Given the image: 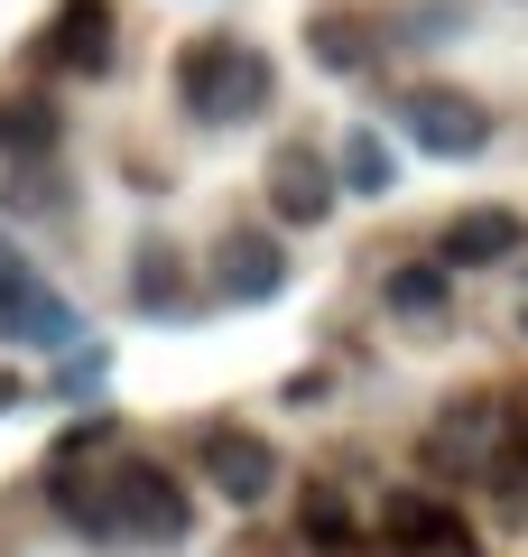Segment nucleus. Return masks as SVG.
<instances>
[{
  "mask_svg": "<svg viewBox=\"0 0 528 557\" xmlns=\"http://www.w3.org/2000/svg\"><path fill=\"white\" fill-rule=\"evenodd\" d=\"M176 102L196 121H251L269 102V57L241 38H186L176 57Z\"/></svg>",
  "mask_w": 528,
  "mask_h": 557,
  "instance_id": "nucleus-1",
  "label": "nucleus"
},
{
  "mask_svg": "<svg viewBox=\"0 0 528 557\" xmlns=\"http://www.w3.org/2000/svg\"><path fill=\"white\" fill-rule=\"evenodd\" d=\"M0 335L28 344V354H65V344L84 335L75 307L38 278V260H28V251H0Z\"/></svg>",
  "mask_w": 528,
  "mask_h": 557,
  "instance_id": "nucleus-2",
  "label": "nucleus"
},
{
  "mask_svg": "<svg viewBox=\"0 0 528 557\" xmlns=\"http://www.w3.org/2000/svg\"><path fill=\"white\" fill-rule=\"evenodd\" d=\"M47 502H56V520H75L84 539H130V456H112V465L65 456L56 474H47Z\"/></svg>",
  "mask_w": 528,
  "mask_h": 557,
  "instance_id": "nucleus-3",
  "label": "nucleus"
},
{
  "mask_svg": "<svg viewBox=\"0 0 528 557\" xmlns=\"http://www.w3.org/2000/svg\"><path fill=\"white\" fill-rule=\"evenodd\" d=\"M501 456H510V409L501 399H454V409L427 428V465L436 474H491Z\"/></svg>",
  "mask_w": 528,
  "mask_h": 557,
  "instance_id": "nucleus-4",
  "label": "nucleus"
},
{
  "mask_svg": "<svg viewBox=\"0 0 528 557\" xmlns=\"http://www.w3.org/2000/svg\"><path fill=\"white\" fill-rule=\"evenodd\" d=\"M399 121H408V139L436 149V159H473V149L491 139V112L473 94H445V84H417V94L399 102Z\"/></svg>",
  "mask_w": 528,
  "mask_h": 557,
  "instance_id": "nucleus-5",
  "label": "nucleus"
},
{
  "mask_svg": "<svg viewBox=\"0 0 528 557\" xmlns=\"http://www.w3.org/2000/svg\"><path fill=\"white\" fill-rule=\"evenodd\" d=\"M196 456H204V474H214L223 502H260V493H269V474H278L269 437H251V428H204Z\"/></svg>",
  "mask_w": 528,
  "mask_h": 557,
  "instance_id": "nucleus-6",
  "label": "nucleus"
},
{
  "mask_svg": "<svg viewBox=\"0 0 528 557\" xmlns=\"http://www.w3.org/2000/svg\"><path fill=\"white\" fill-rule=\"evenodd\" d=\"M47 65H65V75H102L112 65V0H65L56 20H47Z\"/></svg>",
  "mask_w": 528,
  "mask_h": 557,
  "instance_id": "nucleus-7",
  "label": "nucleus"
},
{
  "mask_svg": "<svg viewBox=\"0 0 528 557\" xmlns=\"http://www.w3.org/2000/svg\"><path fill=\"white\" fill-rule=\"evenodd\" d=\"M519 251V214L510 205H464V214L436 233V260L445 270H491V260H510Z\"/></svg>",
  "mask_w": 528,
  "mask_h": 557,
  "instance_id": "nucleus-8",
  "label": "nucleus"
},
{
  "mask_svg": "<svg viewBox=\"0 0 528 557\" xmlns=\"http://www.w3.org/2000/svg\"><path fill=\"white\" fill-rule=\"evenodd\" d=\"M334 186H343V177H334L315 149H278V159H269V214L278 223H325L334 214Z\"/></svg>",
  "mask_w": 528,
  "mask_h": 557,
  "instance_id": "nucleus-9",
  "label": "nucleus"
},
{
  "mask_svg": "<svg viewBox=\"0 0 528 557\" xmlns=\"http://www.w3.org/2000/svg\"><path fill=\"white\" fill-rule=\"evenodd\" d=\"M214 278H223V298L260 307V298L288 288V251H278L269 233H232V242H223V260H214Z\"/></svg>",
  "mask_w": 528,
  "mask_h": 557,
  "instance_id": "nucleus-10",
  "label": "nucleus"
},
{
  "mask_svg": "<svg viewBox=\"0 0 528 557\" xmlns=\"http://www.w3.org/2000/svg\"><path fill=\"white\" fill-rule=\"evenodd\" d=\"M186 520H196L186 511V483L130 456V539H186Z\"/></svg>",
  "mask_w": 528,
  "mask_h": 557,
  "instance_id": "nucleus-11",
  "label": "nucleus"
},
{
  "mask_svg": "<svg viewBox=\"0 0 528 557\" xmlns=\"http://www.w3.org/2000/svg\"><path fill=\"white\" fill-rule=\"evenodd\" d=\"M380 520H390L399 539H417L427 557H464V548H473V539H464V520H454V511H436V502H417V493H399Z\"/></svg>",
  "mask_w": 528,
  "mask_h": 557,
  "instance_id": "nucleus-12",
  "label": "nucleus"
},
{
  "mask_svg": "<svg viewBox=\"0 0 528 557\" xmlns=\"http://www.w3.org/2000/svg\"><path fill=\"white\" fill-rule=\"evenodd\" d=\"M343 186H362V196H390V186H399V159H390V139H380V131H352L343 139Z\"/></svg>",
  "mask_w": 528,
  "mask_h": 557,
  "instance_id": "nucleus-13",
  "label": "nucleus"
},
{
  "mask_svg": "<svg viewBox=\"0 0 528 557\" xmlns=\"http://www.w3.org/2000/svg\"><path fill=\"white\" fill-rule=\"evenodd\" d=\"M0 139L38 159V149H56V112H47V102H10V112H0Z\"/></svg>",
  "mask_w": 528,
  "mask_h": 557,
  "instance_id": "nucleus-14",
  "label": "nucleus"
},
{
  "mask_svg": "<svg viewBox=\"0 0 528 557\" xmlns=\"http://www.w3.org/2000/svg\"><path fill=\"white\" fill-rule=\"evenodd\" d=\"M139 298H149V307H158V298H176V260H167V251L139 260Z\"/></svg>",
  "mask_w": 528,
  "mask_h": 557,
  "instance_id": "nucleus-15",
  "label": "nucleus"
},
{
  "mask_svg": "<svg viewBox=\"0 0 528 557\" xmlns=\"http://www.w3.org/2000/svg\"><path fill=\"white\" fill-rule=\"evenodd\" d=\"M390 307H436V270H399L390 278Z\"/></svg>",
  "mask_w": 528,
  "mask_h": 557,
  "instance_id": "nucleus-16",
  "label": "nucleus"
}]
</instances>
